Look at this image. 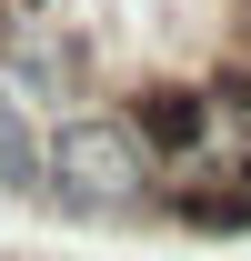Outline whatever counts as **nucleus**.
Here are the masks:
<instances>
[{
    "instance_id": "f257e3e1",
    "label": "nucleus",
    "mask_w": 251,
    "mask_h": 261,
    "mask_svg": "<svg viewBox=\"0 0 251 261\" xmlns=\"http://www.w3.org/2000/svg\"><path fill=\"white\" fill-rule=\"evenodd\" d=\"M40 211L101 231H161V151L121 100H91L40 141Z\"/></svg>"
},
{
    "instance_id": "f03ea898",
    "label": "nucleus",
    "mask_w": 251,
    "mask_h": 261,
    "mask_svg": "<svg viewBox=\"0 0 251 261\" xmlns=\"http://www.w3.org/2000/svg\"><path fill=\"white\" fill-rule=\"evenodd\" d=\"M40 141H51V130L0 91V201H40Z\"/></svg>"
}]
</instances>
